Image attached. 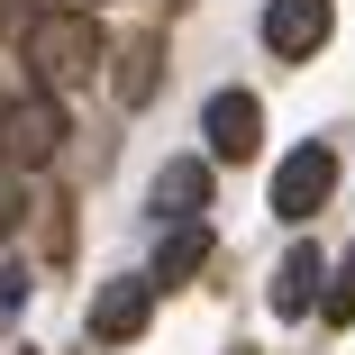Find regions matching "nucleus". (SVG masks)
Wrapping results in <instances>:
<instances>
[{"mask_svg": "<svg viewBox=\"0 0 355 355\" xmlns=\"http://www.w3.org/2000/svg\"><path fill=\"white\" fill-rule=\"evenodd\" d=\"M19 46H28V73H37L46 92H83V83L101 73V64L119 55V46L101 37V19L83 10V0H73V10H37Z\"/></svg>", "mask_w": 355, "mask_h": 355, "instance_id": "f257e3e1", "label": "nucleus"}, {"mask_svg": "<svg viewBox=\"0 0 355 355\" xmlns=\"http://www.w3.org/2000/svg\"><path fill=\"white\" fill-rule=\"evenodd\" d=\"M55 146H64V92L28 83V92H10V101H0V164H10V173L55 164Z\"/></svg>", "mask_w": 355, "mask_h": 355, "instance_id": "f03ea898", "label": "nucleus"}, {"mask_svg": "<svg viewBox=\"0 0 355 355\" xmlns=\"http://www.w3.org/2000/svg\"><path fill=\"white\" fill-rule=\"evenodd\" d=\"M328 191H337V146H292L273 164V219H319L328 209Z\"/></svg>", "mask_w": 355, "mask_h": 355, "instance_id": "7ed1b4c3", "label": "nucleus"}, {"mask_svg": "<svg viewBox=\"0 0 355 355\" xmlns=\"http://www.w3.org/2000/svg\"><path fill=\"white\" fill-rule=\"evenodd\" d=\"M328 28H337V0H264V46L282 64H310L328 46Z\"/></svg>", "mask_w": 355, "mask_h": 355, "instance_id": "20e7f679", "label": "nucleus"}, {"mask_svg": "<svg viewBox=\"0 0 355 355\" xmlns=\"http://www.w3.org/2000/svg\"><path fill=\"white\" fill-rule=\"evenodd\" d=\"M146 319H155V273H119V282H101V301H92V346L146 337Z\"/></svg>", "mask_w": 355, "mask_h": 355, "instance_id": "39448f33", "label": "nucleus"}, {"mask_svg": "<svg viewBox=\"0 0 355 355\" xmlns=\"http://www.w3.org/2000/svg\"><path fill=\"white\" fill-rule=\"evenodd\" d=\"M200 128H209V155H219V164H246V155L264 146V110H255V92H209Z\"/></svg>", "mask_w": 355, "mask_h": 355, "instance_id": "423d86ee", "label": "nucleus"}, {"mask_svg": "<svg viewBox=\"0 0 355 355\" xmlns=\"http://www.w3.org/2000/svg\"><path fill=\"white\" fill-rule=\"evenodd\" d=\"M146 209H155V228H182V219H200V209H209V164H200V155H173V164L155 173Z\"/></svg>", "mask_w": 355, "mask_h": 355, "instance_id": "0eeeda50", "label": "nucleus"}, {"mask_svg": "<svg viewBox=\"0 0 355 355\" xmlns=\"http://www.w3.org/2000/svg\"><path fill=\"white\" fill-rule=\"evenodd\" d=\"M319 292H328V255L319 246H292V255L273 264V319H301Z\"/></svg>", "mask_w": 355, "mask_h": 355, "instance_id": "6e6552de", "label": "nucleus"}, {"mask_svg": "<svg viewBox=\"0 0 355 355\" xmlns=\"http://www.w3.org/2000/svg\"><path fill=\"white\" fill-rule=\"evenodd\" d=\"M209 246H219V237H209V219L164 228V246H155V292H164V282H191V273L209 264Z\"/></svg>", "mask_w": 355, "mask_h": 355, "instance_id": "1a4fd4ad", "label": "nucleus"}, {"mask_svg": "<svg viewBox=\"0 0 355 355\" xmlns=\"http://www.w3.org/2000/svg\"><path fill=\"white\" fill-rule=\"evenodd\" d=\"M110 83H119V101H128V110H137V101H155V83H164V37H137V46H119Z\"/></svg>", "mask_w": 355, "mask_h": 355, "instance_id": "9d476101", "label": "nucleus"}, {"mask_svg": "<svg viewBox=\"0 0 355 355\" xmlns=\"http://www.w3.org/2000/svg\"><path fill=\"white\" fill-rule=\"evenodd\" d=\"M319 310H328V328H346V319H355V255H337V264H328V292H319Z\"/></svg>", "mask_w": 355, "mask_h": 355, "instance_id": "9b49d317", "label": "nucleus"}, {"mask_svg": "<svg viewBox=\"0 0 355 355\" xmlns=\"http://www.w3.org/2000/svg\"><path fill=\"white\" fill-rule=\"evenodd\" d=\"M19 219H28V182H19V173H10V164H0V237H10V228H19Z\"/></svg>", "mask_w": 355, "mask_h": 355, "instance_id": "f8f14e48", "label": "nucleus"}, {"mask_svg": "<svg viewBox=\"0 0 355 355\" xmlns=\"http://www.w3.org/2000/svg\"><path fill=\"white\" fill-rule=\"evenodd\" d=\"M19 310H28V273H19V264H0V328H10Z\"/></svg>", "mask_w": 355, "mask_h": 355, "instance_id": "ddd939ff", "label": "nucleus"}, {"mask_svg": "<svg viewBox=\"0 0 355 355\" xmlns=\"http://www.w3.org/2000/svg\"><path fill=\"white\" fill-rule=\"evenodd\" d=\"M228 355H255V346H228Z\"/></svg>", "mask_w": 355, "mask_h": 355, "instance_id": "4468645a", "label": "nucleus"}, {"mask_svg": "<svg viewBox=\"0 0 355 355\" xmlns=\"http://www.w3.org/2000/svg\"><path fill=\"white\" fill-rule=\"evenodd\" d=\"M10 355H37V346H10Z\"/></svg>", "mask_w": 355, "mask_h": 355, "instance_id": "2eb2a0df", "label": "nucleus"}, {"mask_svg": "<svg viewBox=\"0 0 355 355\" xmlns=\"http://www.w3.org/2000/svg\"><path fill=\"white\" fill-rule=\"evenodd\" d=\"M83 10H92V0H83Z\"/></svg>", "mask_w": 355, "mask_h": 355, "instance_id": "dca6fc26", "label": "nucleus"}, {"mask_svg": "<svg viewBox=\"0 0 355 355\" xmlns=\"http://www.w3.org/2000/svg\"><path fill=\"white\" fill-rule=\"evenodd\" d=\"M0 101H10V92H0Z\"/></svg>", "mask_w": 355, "mask_h": 355, "instance_id": "f3484780", "label": "nucleus"}]
</instances>
